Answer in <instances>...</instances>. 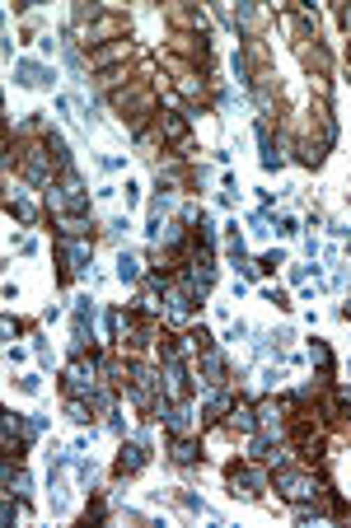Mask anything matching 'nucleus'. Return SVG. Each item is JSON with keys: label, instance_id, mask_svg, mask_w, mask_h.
Here are the masks:
<instances>
[{"label": "nucleus", "instance_id": "nucleus-1", "mask_svg": "<svg viewBox=\"0 0 351 528\" xmlns=\"http://www.w3.org/2000/svg\"><path fill=\"white\" fill-rule=\"evenodd\" d=\"M276 486H281L290 500H314L319 496V486L309 482V477H300V472H276Z\"/></svg>", "mask_w": 351, "mask_h": 528}, {"label": "nucleus", "instance_id": "nucleus-2", "mask_svg": "<svg viewBox=\"0 0 351 528\" xmlns=\"http://www.w3.org/2000/svg\"><path fill=\"white\" fill-rule=\"evenodd\" d=\"M141 463H145V449L141 444H131V449H122V458H117V472H136Z\"/></svg>", "mask_w": 351, "mask_h": 528}, {"label": "nucleus", "instance_id": "nucleus-3", "mask_svg": "<svg viewBox=\"0 0 351 528\" xmlns=\"http://www.w3.org/2000/svg\"><path fill=\"white\" fill-rule=\"evenodd\" d=\"M117 276H122V280H136V276H141V262H136L131 252H122V257H117Z\"/></svg>", "mask_w": 351, "mask_h": 528}, {"label": "nucleus", "instance_id": "nucleus-4", "mask_svg": "<svg viewBox=\"0 0 351 528\" xmlns=\"http://www.w3.org/2000/svg\"><path fill=\"white\" fill-rule=\"evenodd\" d=\"M174 458H178V463H192V458H197V444H192V439H178V444H174Z\"/></svg>", "mask_w": 351, "mask_h": 528}, {"label": "nucleus", "instance_id": "nucleus-5", "mask_svg": "<svg viewBox=\"0 0 351 528\" xmlns=\"http://www.w3.org/2000/svg\"><path fill=\"white\" fill-rule=\"evenodd\" d=\"M309 356L319 360V365H333V356H328V346H323V342H314V346H309Z\"/></svg>", "mask_w": 351, "mask_h": 528}]
</instances>
